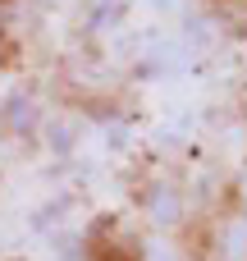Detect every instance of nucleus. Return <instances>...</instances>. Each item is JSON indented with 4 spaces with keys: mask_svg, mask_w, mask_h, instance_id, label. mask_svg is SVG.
Returning a JSON list of instances; mask_svg holds the SVG:
<instances>
[{
    "mask_svg": "<svg viewBox=\"0 0 247 261\" xmlns=\"http://www.w3.org/2000/svg\"><path fill=\"white\" fill-rule=\"evenodd\" d=\"M225 261H247V216L225 225Z\"/></svg>",
    "mask_w": 247,
    "mask_h": 261,
    "instance_id": "1",
    "label": "nucleus"
},
{
    "mask_svg": "<svg viewBox=\"0 0 247 261\" xmlns=\"http://www.w3.org/2000/svg\"><path fill=\"white\" fill-rule=\"evenodd\" d=\"M147 211H151V216H156L160 225H174L183 206H179V197H174L170 188H156V193H151V202H147Z\"/></svg>",
    "mask_w": 247,
    "mask_h": 261,
    "instance_id": "2",
    "label": "nucleus"
},
{
    "mask_svg": "<svg viewBox=\"0 0 247 261\" xmlns=\"http://www.w3.org/2000/svg\"><path fill=\"white\" fill-rule=\"evenodd\" d=\"M28 115H32V101H28V96H9L5 110H0V119L14 124V128H28Z\"/></svg>",
    "mask_w": 247,
    "mask_h": 261,
    "instance_id": "3",
    "label": "nucleus"
},
{
    "mask_svg": "<svg viewBox=\"0 0 247 261\" xmlns=\"http://www.w3.org/2000/svg\"><path fill=\"white\" fill-rule=\"evenodd\" d=\"M238 193H243V202H247V170H243V179H238Z\"/></svg>",
    "mask_w": 247,
    "mask_h": 261,
    "instance_id": "4",
    "label": "nucleus"
}]
</instances>
